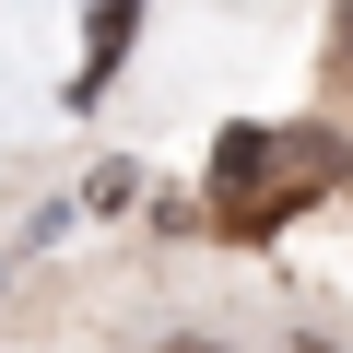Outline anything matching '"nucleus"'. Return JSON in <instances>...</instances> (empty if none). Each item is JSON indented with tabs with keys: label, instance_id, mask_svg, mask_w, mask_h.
I'll use <instances>...</instances> for the list:
<instances>
[{
	"label": "nucleus",
	"instance_id": "f257e3e1",
	"mask_svg": "<svg viewBox=\"0 0 353 353\" xmlns=\"http://www.w3.org/2000/svg\"><path fill=\"white\" fill-rule=\"evenodd\" d=\"M330 176H341V141H318V130H236L224 165H212V201H224L236 236H271L306 189H330Z\"/></svg>",
	"mask_w": 353,
	"mask_h": 353
},
{
	"label": "nucleus",
	"instance_id": "f03ea898",
	"mask_svg": "<svg viewBox=\"0 0 353 353\" xmlns=\"http://www.w3.org/2000/svg\"><path fill=\"white\" fill-rule=\"evenodd\" d=\"M118 48H130V0H94V59H83V94L118 71Z\"/></svg>",
	"mask_w": 353,
	"mask_h": 353
},
{
	"label": "nucleus",
	"instance_id": "7ed1b4c3",
	"mask_svg": "<svg viewBox=\"0 0 353 353\" xmlns=\"http://www.w3.org/2000/svg\"><path fill=\"white\" fill-rule=\"evenodd\" d=\"M153 353H224V341H201V330H176V341H153Z\"/></svg>",
	"mask_w": 353,
	"mask_h": 353
},
{
	"label": "nucleus",
	"instance_id": "20e7f679",
	"mask_svg": "<svg viewBox=\"0 0 353 353\" xmlns=\"http://www.w3.org/2000/svg\"><path fill=\"white\" fill-rule=\"evenodd\" d=\"M341 71H353V0H341Z\"/></svg>",
	"mask_w": 353,
	"mask_h": 353
},
{
	"label": "nucleus",
	"instance_id": "39448f33",
	"mask_svg": "<svg viewBox=\"0 0 353 353\" xmlns=\"http://www.w3.org/2000/svg\"><path fill=\"white\" fill-rule=\"evenodd\" d=\"M294 353H330V341H294Z\"/></svg>",
	"mask_w": 353,
	"mask_h": 353
}]
</instances>
